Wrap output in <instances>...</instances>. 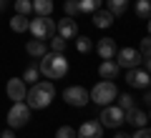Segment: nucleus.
<instances>
[{"label": "nucleus", "mask_w": 151, "mask_h": 138, "mask_svg": "<svg viewBox=\"0 0 151 138\" xmlns=\"http://www.w3.org/2000/svg\"><path fill=\"white\" fill-rule=\"evenodd\" d=\"M116 96H119V88H116V83L113 80H101V83H96L91 90H88V98H91L96 106H111L113 101H116Z\"/></svg>", "instance_id": "7ed1b4c3"}, {"label": "nucleus", "mask_w": 151, "mask_h": 138, "mask_svg": "<svg viewBox=\"0 0 151 138\" xmlns=\"http://www.w3.org/2000/svg\"><path fill=\"white\" fill-rule=\"evenodd\" d=\"M28 33H33V38L38 40H48L55 33V20H50V15H38L35 20L28 23Z\"/></svg>", "instance_id": "39448f33"}, {"label": "nucleus", "mask_w": 151, "mask_h": 138, "mask_svg": "<svg viewBox=\"0 0 151 138\" xmlns=\"http://www.w3.org/2000/svg\"><path fill=\"white\" fill-rule=\"evenodd\" d=\"M15 13H18V15H30V13H33L30 0H15Z\"/></svg>", "instance_id": "bb28decb"}, {"label": "nucleus", "mask_w": 151, "mask_h": 138, "mask_svg": "<svg viewBox=\"0 0 151 138\" xmlns=\"http://www.w3.org/2000/svg\"><path fill=\"white\" fill-rule=\"evenodd\" d=\"M63 10H65V18H76L78 15V0H65Z\"/></svg>", "instance_id": "cd10ccee"}, {"label": "nucleus", "mask_w": 151, "mask_h": 138, "mask_svg": "<svg viewBox=\"0 0 151 138\" xmlns=\"http://www.w3.org/2000/svg\"><path fill=\"white\" fill-rule=\"evenodd\" d=\"M113 58H116V63H119V68H126V70L141 65V53L136 48H119Z\"/></svg>", "instance_id": "6e6552de"}, {"label": "nucleus", "mask_w": 151, "mask_h": 138, "mask_svg": "<svg viewBox=\"0 0 151 138\" xmlns=\"http://www.w3.org/2000/svg\"><path fill=\"white\" fill-rule=\"evenodd\" d=\"M55 138H76V128H70V126H60L58 131H55Z\"/></svg>", "instance_id": "c85d7f7f"}, {"label": "nucleus", "mask_w": 151, "mask_h": 138, "mask_svg": "<svg viewBox=\"0 0 151 138\" xmlns=\"http://www.w3.org/2000/svg\"><path fill=\"white\" fill-rule=\"evenodd\" d=\"M144 103H146V106L151 103V93H149V88H144Z\"/></svg>", "instance_id": "2f4dec72"}, {"label": "nucleus", "mask_w": 151, "mask_h": 138, "mask_svg": "<svg viewBox=\"0 0 151 138\" xmlns=\"http://www.w3.org/2000/svg\"><path fill=\"white\" fill-rule=\"evenodd\" d=\"M25 93H28V83L23 78H10L5 85V96L10 98L13 103L15 101H25Z\"/></svg>", "instance_id": "1a4fd4ad"}, {"label": "nucleus", "mask_w": 151, "mask_h": 138, "mask_svg": "<svg viewBox=\"0 0 151 138\" xmlns=\"http://www.w3.org/2000/svg\"><path fill=\"white\" fill-rule=\"evenodd\" d=\"M55 98V85L53 80H38V83H33L30 88H28L25 93V103L30 111H43V108H48L50 103H53Z\"/></svg>", "instance_id": "f257e3e1"}, {"label": "nucleus", "mask_w": 151, "mask_h": 138, "mask_svg": "<svg viewBox=\"0 0 151 138\" xmlns=\"http://www.w3.org/2000/svg\"><path fill=\"white\" fill-rule=\"evenodd\" d=\"M98 123H101L103 128H116L119 126H124V111H121L116 103H111V106H103V111H101V116H98Z\"/></svg>", "instance_id": "423d86ee"}, {"label": "nucleus", "mask_w": 151, "mask_h": 138, "mask_svg": "<svg viewBox=\"0 0 151 138\" xmlns=\"http://www.w3.org/2000/svg\"><path fill=\"white\" fill-rule=\"evenodd\" d=\"M113 138H131V136H129V133H124V131H116V136H113Z\"/></svg>", "instance_id": "473e14b6"}, {"label": "nucleus", "mask_w": 151, "mask_h": 138, "mask_svg": "<svg viewBox=\"0 0 151 138\" xmlns=\"http://www.w3.org/2000/svg\"><path fill=\"white\" fill-rule=\"evenodd\" d=\"M93 48H96V53L101 55V60H113V55H116V40L113 38H101L98 43H93Z\"/></svg>", "instance_id": "f8f14e48"}, {"label": "nucleus", "mask_w": 151, "mask_h": 138, "mask_svg": "<svg viewBox=\"0 0 151 138\" xmlns=\"http://www.w3.org/2000/svg\"><path fill=\"white\" fill-rule=\"evenodd\" d=\"M126 83L131 85V88H149V70L144 68H129V73H126Z\"/></svg>", "instance_id": "9d476101"}, {"label": "nucleus", "mask_w": 151, "mask_h": 138, "mask_svg": "<svg viewBox=\"0 0 151 138\" xmlns=\"http://www.w3.org/2000/svg\"><path fill=\"white\" fill-rule=\"evenodd\" d=\"M5 8H8V0H0V13L5 10Z\"/></svg>", "instance_id": "72a5a7b5"}, {"label": "nucleus", "mask_w": 151, "mask_h": 138, "mask_svg": "<svg viewBox=\"0 0 151 138\" xmlns=\"http://www.w3.org/2000/svg\"><path fill=\"white\" fill-rule=\"evenodd\" d=\"M119 73H121V68H119L116 60H103V63L98 65V75H101L103 80H116Z\"/></svg>", "instance_id": "2eb2a0df"}, {"label": "nucleus", "mask_w": 151, "mask_h": 138, "mask_svg": "<svg viewBox=\"0 0 151 138\" xmlns=\"http://www.w3.org/2000/svg\"><path fill=\"white\" fill-rule=\"evenodd\" d=\"M124 123H129V126L134 128H141L149 123V116H146V111H141V108H129V111H124Z\"/></svg>", "instance_id": "4468645a"}, {"label": "nucleus", "mask_w": 151, "mask_h": 138, "mask_svg": "<svg viewBox=\"0 0 151 138\" xmlns=\"http://www.w3.org/2000/svg\"><path fill=\"white\" fill-rule=\"evenodd\" d=\"M40 75H45L48 80H60L68 73V58L63 53H53L48 50L45 55H40V65H38Z\"/></svg>", "instance_id": "f03ea898"}, {"label": "nucleus", "mask_w": 151, "mask_h": 138, "mask_svg": "<svg viewBox=\"0 0 151 138\" xmlns=\"http://www.w3.org/2000/svg\"><path fill=\"white\" fill-rule=\"evenodd\" d=\"M5 121H8V128H23L28 121H30V108H28V103L25 101H15L10 106V111H8V116H5Z\"/></svg>", "instance_id": "20e7f679"}, {"label": "nucleus", "mask_w": 151, "mask_h": 138, "mask_svg": "<svg viewBox=\"0 0 151 138\" xmlns=\"http://www.w3.org/2000/svg\"><path fill=\"white\" fill-rule=\"evenodd\" d=\"M113 103H116V106H119L121 111H129V108H134V106H136V98L131 96V93H119Z\"/></svg>", "instance_id": "5701e85b"}, {"label": "nucleus", "mask_w": 151, "mask_h": 138, "mask_svg": "<svg viewBox=\"0 0 151 138\" xmlns=\"http://www.w3.org/2000/svg\"><path fill=\"white\" fill-rule=\"evenodd\" d=\"M106 10L113 18H119V15H124L129 10V0H106Z\"/></svg>", "instance_id": "a211bd4d"}, {"label": "nucleus", "mask_w": 151, "mask_h": 138, "mask_svg": "<svg viewBox=\"0 0 151 138\" xmlns=\"http://www.w3.org/2000/svg\"><path fill=\"white\" fill-rule=\"evenodd\" d=\"M0 138H15V131L13 128H5V131L0 133Z\"/></svg>", "instance_id": "7c9ffc66"}, {"label": "nucleus", "mask_w": 151, "mask_h": 138, "mask_svg": "<svg viewBox=\"0 0 151 138\" xmlns=\"http://www.w3.org/2000/svg\"><path fill=\"white\" fill-rule=\"evenodd\" d=\"M136 18H141V20H149L151 18V0H136Z\"/></svg>", "instance_id": "4be33fe9"}, {"label": "nucleus", "mask_w": 151, "mask_h": 138, "mask_svg": "<svg viewBox=\"0 0 151 138\" xmlns=\"http://www.w3.org/2000/svg\"><path fill=\"white\" fill-rule=\"evenodd\" d=\"M91 20H93V25H96V28L106 30V28L113 25V20H116V18H113L108 10H96V13H91Z\"/></svg>", "instance_id": "f3484780"}, {"label": "nucleus", "mask_w": 151, "mask_h": 138, "mask_svg": "<svg viewBox=\"0 0 151 138\" xmlns=\"http://www.w3.org/2000/svg\"><path fill=\"white\" fill-rule=\"evenodd\" d=\"M28 23H30L28 15H18L15 13V15L10 18V30L13 33H28Z\"/></svg>", "instance_id": "aec40b11"}, {"label": "nucleus", "mask_w": 151, "mask_h": 138, "mask_svg": "<svg viewBox=\"0 0 151 138\" xmlns=\"http://www.w3.org/2000/svg\"><path fill=\"white\" fill-rule=\"evenodd\" d=\"M131 138H151V131H149V126H141V128H136Z\"/></svg>", "instance_id": "c756f323"}, {"label": "nucleus", "mask_w": 151, "mask_h": 138, "mask_svg": "<svg viewBox=\"0 0 151 138\" xmlns=\"http://www.w3.org/2000/svg\"><path fill=\"white\" fill-rule=\"evenodd\" d=\"M35 15H50L53 13V0H30Z\"/></svg>", "instance_id": "6ab92c4d"}, {"label": "nucleus", "mask_w": 151, "mask_h": 138, "mask_svg": "<svg viewBox=\"0 0 151 138\" xmlns=\"http://www.w3.org/2000/svg\"><path fill=\"white\" fill-rule=\"evenodd\" d=\"M55 33H58L60 38H65V40H70V38L78 35V23H76V18H63V20L55 23Z\"/></svg>", "instance_id": "ddd939ff"}, {"label": "nucleus", "mask_w": 151, "mask_h": 138, "mask_svg": "<svg viewBox=\"0 0 151 138\" xmlns=\"http://www.w3.org/2000/svg\"><path fill=\"white\" fill-rule=\"evenodd\" d=\"M65 45H68V40H65V38H60V35H50V45L48 48L53 50V53H65Z\"/></svg>", "instance_id": "393cba45"}, {"label": "nucleus", "mask_w": 151, "mask_h": 138, "mask_svg": "<svg viewBox=\"0 0 151 138\" xmlns=\"http://www.w3.org/2000/svg\"><path fill=\"white\" fill-rule=\"evenodd\" d=\"M76 138H103V126L98 121H86L76 131Z\"/></svg>", "instance_id": "9b49d317"}, {"label": "nucleus", "mask_w": 151, "mask_h": 138, "mask_svg": "<svg viewBox=\"0 0 151 138\" xmlns=\"http://www.w3.org/2000/svg\"><path fill=\"white\" fill-rule=\"evenodd\" d=\"M25 53L30 55V58H40V55L48 53V43H45V40H38V38H33V40L25 43Z\"/></svg>", "instance_id": "dca6fc26"}, {"label": "nucleus", "mask_w": 151, "mask_h": 138, "mask_svg": "<svg viewBox=\"0 0 151 138\" xmlns=\"http://www.w3.org/2000/svg\"><path fill=\"white\" fill-rule=\"evenodd\" d=\"M76 50H78V53H91L93 50V40L91 38H86V35H76Z\"/></svg>", "instance_id": "b1692460"}, {"label": "nucleus", "mask_w": 151, "mask_h": 138, "mask_svg": "<svg viewBox=\"0 0 151 138\" xmlns=\"http://www.w3.org/2000/svg\"><path fill=\"white\" fill-rule=\"evenodd\" d=\"M103 0H78V13H86V15H91V13L101 10Z\"/></svg>", "instance_id": "412c9836"}, {"label": "nucleus", "mask_w": 151, "mask_h": 138, "mask_svg": "<svg viewBox=\"0 0 151 138\" xmlns=\"http://www.w3.org/2000/svg\"><path fill=\"white\" fill-rule=\"evenodd\" d=\"M63 101L68 103V106H73V108H83L91 98H88V90L83 88V85H68V88L63 90Z\"/></svg>", "instance_id": "0eeeda50"}, {"label": "nucleus", "mask_w": 151, "mask_h": 138, "mask_svg": "<svg viewBox=\"0 0 151 138\" xmlns=\"http://www.w3.org/2000/svg\"><path fill=\"white\" fill-rule=\"evenodd\" d=\"M38 78H40V70L35 68V65H28L25 70H23V80H25V83H38Z\"/></svg>", "instance_id": "a878e982"}]
</instances>
